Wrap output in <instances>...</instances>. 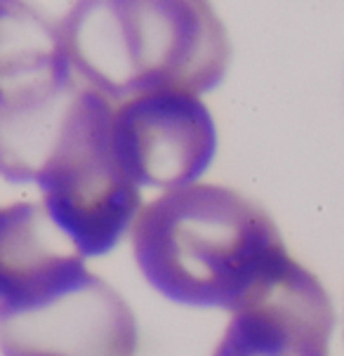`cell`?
I'll use <instances>...</instances> for the list:
<instances>
[{
	"label": "cell",
	"instance_id": "6da1fadb",
	"mask_svg": "<svg viewBox=\"0 0 344 356\" xmlns=\"http://www.w3.org/2000/svg\"><path fill=\"white\" fill-rule=\"evenodd\" d=\"M132 252L144 279L167 300L231 314L293 259L262 205L229 186L198 182L144 205L132 225Z\"/></svg>",
	"mask_w": 344,
	"mask_h": 356
},
{
	"label": "cell",
	"instance_id": "7a4b0ae2",
	"mask_svg": "<svg viewBox=\"0 0 344 356\" xmlns=\"http://www.w3.org/2000/svg\"><path fill=\"white\" fill-rule=\"evenodd\" d=\"M57 24L76 76L111 104L208 92L231 59L224 24L201 0L78 3Z\"/></svg>",
	"mask_w": 344,
	"mask_h": 356
},
{
	"label": "cell",
	"instance_id": "3957f363",
	"mask_svg": "<svg viewBox=\"0 0 344 356\" xmlns=\"http://www.w3.org/2000/svg\"><path fill=\"white\" fill-rule=\"evenodd\" d=\"M85 83L59 24L28 5L0 3V175L35 182L62 140Z\"/></svg>",
	"mask_w": 344,
	"mask_h": 356
},
{
	"label": "cell",
	"instance_id": "277c9868",
	"mask_svg": "<svg viewBox=\"0 0 344 356\" xmlns=\"http://www.w3.org/2000/svg\"><path fill=\"white\" fill-rule=\"evenodd\" d=\"M113 104L97 90H83L35 184L43 208L83 257L111 252L142 210L140 186L120 170L111 144Z\"/></svg>",
	"mask_w": 344,
	"mask_h": 356
},
{
	"label": "cell",
	"instance_id": "5b68a950",
	"mask_svg": "<svg viewBox=\"0 0 344 356\" xmlns=\"http://www.w3.org/2000/svg\"><path fill=\"white\" fill-rule=\"evenodd\" d=\"M130 305L85 259L35 291L0 305L3 356H137Z\"/></svg>",
	"mask_w": 344,
	"mask_h": 356
},
{
	"label": "cell",
	"instance_id": "8992f818",
	"mask_svg": "<svg viewBox=\"0 0 344 356\" xmlns=\"http://www.w3.org/2000/svg\"><path fill=\"white\" fill-rule=\"evenodd\" d=\"M111 144L130 182L170 191L208 170L217 130L198 95L149 92L113 104Z\"/></svg>",
	"mask_w": 344,
	"mask_h": 356
},
{
	"label": "cell",
	"instance_id": "52a82bcc",
	"mask_svg": "<svg viewBox=\"0 0 344 356\" xmlns=\"http://www.w3.org/2000/svg\"><path fill=\"white\" fill-rule=\"evenodd\" d=\"M333 325L323 283L288 259L231 314L213 356H330Z\"/></svg>",
	"mask_w": 344,
	"mask_h": 356
},
{
	"label": "cell",
	"instance_id": "ba28073f",
	"mask_svg": "<svg viewBox=\"0 0 344 356\" xmlns=\"http://www.w3.org/2000/svg\"><path fill=\"white\" fill-rule=\"evenodd\" d=\"M78 259L85 257L50 220L43 203L0 208V305L43 286Z\"/></svg>",
	"mask_w": 344,
	"mask_h": 356
}]
</instances>
